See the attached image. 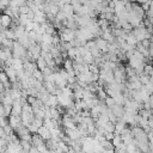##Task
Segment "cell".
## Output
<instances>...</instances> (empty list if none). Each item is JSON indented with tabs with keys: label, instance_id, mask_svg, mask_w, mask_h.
<instances>
[{
	"label": "cell",
	"instance_id": "obj_1",
	"mask_svg": "<svg viewBox=\"0 0 153 153\" xmlns=\"http://www.w3.org/2000/svg\"><path fill=\"white\" fill-rule=\"evenodd\" d=\"M12 51H13V57H19V59H23V60L26 59V55H27L26 48L23 47L18 41H14V45H13Z\"/></svg>",
	"mask_w": 153,
	"mask_h": 153
},
{
	"label": "cell",
	"instance_id": "obj_2",
	"mask_svg": "<svg viewBox=\"0 0 153 153\" xmlns=\"http://www.w3.org/2000/svg\"><path fill=\"white\" fill-rule=\"evenodd\" d=\"M96 45H97V48H98L103 54L109 53V49H108L109 42H106L103 37H97V38H96Z\"/></svg>",
	"mask_w": 153,
	"mask_h": 153
},
{
	"label": "cell",
	"instance_id": "obj_3",
	"mask_svg": "<svg viewBox=\"0 0 153 153\" xmlns=\"http://www.w3.org/2000/svg\"><path fill=\"white\" fill-rule=\"evenodd\" d=\"M8 123H10V126L14 129V130H17V129H19L20 127H23V121H22V117L20 116H10L8 117Z\"/></svg>",
	"mask_w": 153,
	"mask_h": 153
},
{
	"label": "cell",
	"instance_id": "obj_4",
	"mask_svg": "<svg viewBox=\"0 0 153 153\" xmlns=\"http://www.w3.org/2000/svg\"><path fill=\"white\" fill-rule=\"evenodd\" d=\"M62 124H63L65 129H74V128H76V126H75V122H74L73 117L68 116L67 114H65V115H63V117H62Z\"/></svg>",
	"mask_w": 153,
	"mask_h": 153
},
{
	"label": "cell",
	"instance_id": "obj_5",
	"mask_svg": "<svg viewBox=\"0 0 153 153\" xmlns=\"http://www.w3.org/2000/svg\"><path fill=\"white\" fill-rule=\"evenodd\" d=\"M2 71H5V73L7 74V76H8V79H10L11 82H14V81L18 80V79H17V71H16L13 67H7V66H5V67L2 68Z\"/></svg>",
	"mask_w": 153,
	"mask_h": 153
},
{
	"label": "cell",
	"instance_id": "obj_6",
	"mask_svg": "<svg viewBox=\"0 0 153 153\" xmlns=\"http://www.w3.org/2000/svg\"><path fill=\"white\" fill-rule=\"evenodd\" d=\"M37 134H39V135L43 137V140H45V141H48V140H50V139L53 137L51 130H50V129H48L45 126H42L41 128H38Z\"/></svg>",
	"mask_w": 153,
	"mask_h": 153
},
{
	"label": "cell",
	"instance_id": "obj_7",
	"mask_svg": "<svg viewBox=\"0 0 153 153\" xmlns=\"http://www.w3.org/2000/svg\"><path fill=\"white\" fill-rule=\"evenodd\" d=\"M65 133L67 134V136H69V137H71L72 140H74V141L80 140V139L82 137L78 128H74V129H65Z\"/></svg>",
	"mask_w": 153,
	"mask_h": 153
},
{
	"label": "cell",
	"instance_id": "obj_8",
	"mask_svg": "<svg viewBox=\"0 0 153 153\" xmlns=\"http://www.w3.org/2000/svg\"><path fill=\"white\" fill-rule=\"evenodd\" d=\"M31 143H32L33 147L38 148V147L45 145V140H43V137L39 134L36 133V134H32V141H31Z\"/></svg>",
	"mask_w": 153,
	"mask_h": 153
},
{
	"label": "cell",
	"instance_id": "obj_9",
	"mask_svg": "<svg viewBox=\"0 0 153 153\" xmlns=\"http://www.w3.org/2000/svg\"><path fill=\"white\" fill-rule=\"evenodd\" d=\"M128 61H129V66H130L131 68H134V69H135V68H137L140 65L145 63V61H143V60L139 59V57H137V56H135V55H133Z\"/></svg>",
	"mask_w": 153,
	"mask_h": 153
},
{
	"label": "cell",
	"instance_id": "obj_10",
	"mask_svg": "<svg viewBox=\"0 0 153 153\" xmlns=\"http://www.w3.org/2000/svg\"><path fill=\"white\" fill-rule=\"evenodd\" d=\"M61 11H62V12L66 14V17H67V18H71V17H73V16L75 14L74 8H73V6H72L71 4H66Z\"/></svg>",
	"mask_w": 153,
	"mask_h": 153
},
{
	"label": "cell",
	"instance_id": "obj_11",
	"mask_svg": "<svg viewBox=\"0 0 153 153\" xmlns=\"http://www.w3.org/2000/svg\"><path fill=\"white\" fill-rule=\"evenodd\" d=\"M0 20H1V26H2V27L8 29V27H11V25H12V20H13V18H11L10 16L2 14Z\"/></svg>",
	"mask_w": 153,
	"mask_h": 153
},
{
	"label": "cell",
	"instance_id": "obj_12",
	"mask_svg": "<svg viewBox=\"0 0 153 153\" xmlns=\"http://www.w3.org/2000/svg\"><path fill=\"white\" fill-rule=\"evenodd\" d=\"M69 148H71V147H69L65 141L61 140V141L59 142V148H57L55 152H56V153H68Z\"/></svg>",
	"mask_w": 153,
	"mask_h": 153
},
{
	"label": "cell",
	"instance_id": "obj_13",
	"mask_svg": "<svg viewBox=\"0 0 153 153\" xmlns=\"http://www.w3.org/2000/svg\"><path fill=\"white\" fill-rule=\"evenodd\" d=\"M126 42H127L129 45H131V47H136V44L139 43L137 39H136V37H135V35H134L133 32H129V33H128Z\"/></svg>",
	"mask_w": 153,
	"mask_h": 153
},
{
	"label": "cell",
	"instance_id": "obj_14",
	"mask_svg": "<svg viewBox=\"0 0 153 153\" xmlns=\"http://www.w3.org/2000/svg\"><path fill=\"white\" fill-rule=\"evenodd\" d=\"M45 105H49L50 108H56L59 105V99H57V96L55 94H50V98L48 100V103Z\"/></svg>",
	"mask_w": 153,
	"mask_h": 153
},
{
	"label": "cell",
	"instance_id": "obj_15",
	"mask_svg": "<svg viewBox=\"0 0 153 153\" xmlns=\"http://www.w3.org/2000/svg\"><path fill=\"white\" fill-rule=\"evenodd\" d=\"M73 63H74V61H73L72 59H66V60H65V62H63V67H65V69H66L68 73L74 71V68H73Z\"/></svg>",
	"mask_w": 153,
	"mask_h": 153
},
{
	"label": "cell",
	"instance_id": "obj_16",
	"mask_svg": "<svg viewBox=\"0 0 153 153\" xmlns=\"http://www.w3.org/2000/svg\"><path fill=\"white\" fill-rule=\"evenodd\" d=\"M126 122H122V121H118L116 124H115V134H121L123 129H126Z\"/></svg>",
	"mask_w": 153,
	"mask_h": 153
},
{
	"label": "cell",
	"instance_id": "obj_17",
	"mask_svg": "<svg viewBox=\"0 0 153 153\" xmlns=\"http://www.w3.org/2000/svg\"><path fill=\"white\" fill-rule=\"evenodd\" d=\"M18 19H19V24H20V25H23V26H26L29 23H31V22H32V20H30V19H29L27 14H20Z\"/></svg>",
	"mask_w": 153,
	"mask_h": 153
},
{
	"label": "cell",
	"instance_id": "obj_18",
	"mask_svg": "<svg viewBox=\"0 0 153 153\" xmlns=\"http://www.w3.org/2000/svg\"><path fill=\"white\" fill-rule=\"evenodd\" d=\"M32 76L35 78V79H37L38 81H42V82H44V75H43V72L41 71V69H36L33 73H32Z\"/></svg>",
	"mask_w": 153,
	"mask_h": 153
},
{
	"label": "cell",
	"instance_id": "obj_19",
	"mask_svg": "<svg viewBox=\"0 0 153 153\" xmlns=\"http://www.w3.org/2000/svg\"><path fill=\"white\" fill-rule=\"evenodd\" d=\"M112 143H114L115 148L116 147H121L123 145V140H122V137H121L120 134H115V137L112 139Z\"/></svg>",
	"mask_w": 153,
	"mask_h": 153
},
{
	"label": "cell",
	"instance_id": "obj_20",
	"mask_svg": "<svg viewBox=\"0 0 153 153\" xmlns=\"http://www.w3.org/2000/svg\"><path fill=\"white\" fill-rule=\"evenodd\" d=\"M49 5H50V13H51V14H54V16L56 17V16H57V13L61 11V10H60V7H59V5H57L56 2H50Z\"/></svg>",
	"mask_w": 153,
	"mask_h": 153
},
{
	"label": "cell",
	"instance_id": "obj_21",
	"mask_svg": "<svg viewBox=\"0 0 153 153\" xmlns=\"http://www.w3.org/2000/svg\"><path fill=\"white\" fill-rule=\"evenodd\" d=\"M36 63H37V67H38V69H41V71H43V69L47 67V62H45V60H44L42 56H39V57L37 59Z\"/></svg>",
	"mask_w": 153,
	"mask_h": 153
},
{
	"label": "cell",
	"instance_id": "obj_22",
	"mask_svg": "<svg viewBox=\"0 0 153 153\" xmlns=\"http://www.w3.org/2000/svg\"><path fill=\"white\" fill-rule=\"evenodd\" d=\"M139 115H140L141 117L146 118V120H149L151 116H152L151 110H146V109H141V110H139Z\"/></svg>",
	"mask_w": 153,
	"mask_h": 153
},
{
	"label": "cell",
	"instance_id": "obj_23",
	"mask_svg": "<svg viewBox=\"0 0 153 153\" xmlns=\"http://www.w3.org/2000/svg\"><path fill=\"white\" fill-rule=\"evenodd\" d=\"M84 60H85V63H86V65H93V63H94V57L92 56L91 53L86 54V55L84 56Z\"/></svg>",
	"mask_w": 153,
	"mask_h": 153
},
{
	"label": "cell",
	"instance_id": "obj_24",
	"mask_svg": "<svg viewBox=\"0 0 153 153\" xmlns=\"http://www.w3.org/2000/svg\"><path fill=\"white\" fill-rule=\"evenodd\" d=\"M105 129V133H115V123L112 122H108L104 127Z\"/></svg>",
	"mask_w": 153,
	"mask_h": 153
},
{
	"label": "cell",
	"instance_id": "obj_25",
	"mask_svg": "<svg viewBox=\"0 0 153 153\" xmlns=\"http://www.w3.org/2000/svg\"><path fill=\"white\" fill-rule=\"evenodd\" d=\"M146 75H149L152 76L153 75V65L152 63H146L145 66V72H143Z\"/></svg>",
	"mask_w": 153,
	"mask_h": 153
},
{
	"label": "cell",
	"instance_id": "obj_26",
	"mask_svg": "<svg viewBox=\"0 0 153 153\" xmlns=\"http://www.w3.org/2000/svg\"><path fill=\"white\" fill-rule=\"evenodd\" d=\"M42 42L43 43H48V44H53V36L48 35V33L42 35Z\"/></svg>",
	"mask_w": 153,
	"mask_h": 153
},
{
	"label": "cell",
	"instance_id": "obj_27",
	"mask_svg": "<svg viewBox=\"0 0 153 153\" xmlns=\"http://www.w3.org/2000/svg\"><path fill=\"white\" fill-rule=\"evenodd\" d=\"M139 79H140V81H141V84L143 86L147 85V84H149V75H146L145 73L141 74V75H139Z\"/></svg>",
	"mask_w": 153,
	"mask_h": 153
},
{
	"label": "cell",
	"instance_id": "obj_28",
	"mask_svg": "<svg viewBox=\"0 0 153 153\" xmlns=\"http://www.w3.org/2000/svg\"><path fill=\"white\" fill-rule=\"evenodd\" d=\"M20 145H22L23 149H25V151H30V149H31V147H32V143H31L30 141H24V140H20Z\"/></svg>",
	"mask_w": 153,
	"mask_h": 153
},
{
	"label": "cell",
	"instance_id": "obj_29",
	"mask_svg": "<svg viewBox=\"0 0 153 153\" xmlns=\"http://www.w3.org/2000/svg\"><path fill=\"white\" fill-rule=\"evenodd\" d=\"M115 153H129V152L127 151V145L123 142V145H122L121 147H116V148H115Z\"/></svg>",
	"mask_w": 153,
	"mask_h": 153
},
{
	"label": "cell",
	"instance_id": "obj_30",
	"mask_svg": "<svg viewBox=\"0 0 153 153\" xmlns=\"http://www.w3.org/2000/svg\"><path fill=\"white\" fill-rule=\"evenodd\" d=\"M105 104H106V106H108L109 109H111V108L116 104V102H115V99H114L112 97H108V98L105 99Z\"/></svg>",
	"mask_w": 153,
	"mask_h": 153
},
{
	"label": "cell",
	"instance_id": "obj_31",
	"mask_svg": "<svg viewBox=\"0 0 153 153\" xmlns=\"http://www.w3.org/2000/svg\"><path fill=\"white\" fill-rule=\"evenodd\" d=\"M19 11H20V14H27L31 11V8L27 5H24V6H20L19 7Z\"/></svg>",
	"mask_w": 153,
	"mask_h": 153
},
{
	"label": "cell",
	"instance_id": "obj_32",
	"mask_svg": "<svg viewBox=\"0 0 153 153\" xmlns=\"http://www.w3.org/2000/svg\"><path fill=\"white\" fill-rule=\"evenodd\" d=\"M0 80H1V82H2V84H5V82H7V81H10V79H8V76H7V74L5 73V71H2V72L0 73Z\"/></svg>",
	"mask_w": 153,
	"mask_h": 153
},
{
	"label": "cell",
	"instance_id": "obj_33",
	"mask_svg": "<svg viewBox=\"0 0 153 153\" xmlns=\"http://www.w3.org/2000/svg\"><path fill=\"white\" fill-rule=\"evenodd\" d=\"M29 130H30V133H32V134H36L37 131H38V127L37 126H35L33 123H31V124H29L27 127H26Z\"/></svg>",
	"mask_w": 153,
	"mask_h": 153
},
{
	"label": "cell",
	"instance_id": "obj_34",
	"mask_svg": "<svg viewBox=\"0 0 153 153\" xmlns=\"http://www.w3.org/2000/svg\"><path fill=\"white\" fill-rule=\"evenodd\" d=\"M10 1L11 0H0V7H1L2 11L10 6Z\"/></svg>",
	"mask_w": 153,
	"mask_h": 153
},
{
	"label": "cell",
	"instance_id": "obj_35",
	"mask_svg": "<svg viewBox=\"0 0 153 153\" xmlns=\"http://www.w3.org/2000/svg\"><path fill=\"white\" fill-rule=\"evenodd\" d=\"M35 30V22H31V23H29L26 26H25V31L26 32H31V31H33Z\"/></svg>",
	"mask_w": 153,
	"mask_h": 153
},
{
	"label": "cell",
	"instance_id": "obj_36",
	"mask_svg": "<svg viewBox=\"0 0 153 153\" xmlns=\"http://www.w3.org/2000/svg\"><path fill=\"white\" fill-rule=\"evenodd\" d=\"M74 62H75V63H79V65H85V60H84V56H81V55H78V56L74 59Z\"/></svg>",
	"mask_w": 153,
	"mask_h": 153
},
{
	"label": "cell",
	"instance_id": "obj_37",
	"mask_svg": "<svg viewBox=\"0 0 153 153\" xmlns=\"http://www.w3.org/2000/svg\"><path fill=\"white\" fill-rule=\"evenodd\" d=\"M4 14H6V16H10L11 18H13V10H12V7H7V8H5L4 10Z\"/></svg>",
	"mask_w": 153,
	"mask_h": 153
},
{
	"label": "cell",
	"instance_id": "obj_38",
	"mask_svg": "<svg viewBox=\"0 0 153 153\" xmlns=\"http://www.w3.org/2000/svg\"><path fill=\"white\" fill-rule=\"evenodd\" d=\"M4 130H5V133L7 134V136H8V135H12V134H13V128H12V127H11L10 124H7V126H6L5 128H4Z\"/></svg>",
	"mask_w": 153,
	"mask_h": 153
},
{
	"label": "cell",
	"instance_id": "obj_39",
	"mask_svg": "<svg viewBox=\"0 0 153 153\" xmlns=\"http://www.w3.org/2000/svg\"><path fill=\"white\" fill-rule=\"evenodd\" d=\"M141 44H142L146 49H149V48H151V39H143V41L141 42Z\"/></svg>",
	"mask_w": 153,
	"mask_h": 153
},
{
	"label": "cell",
	"instance_id": "obj_40",
	"mask_svg": "<svg viewBox=\"0 0 153 153\" xmlns=\"http://www.w3.org/2000/svg\"><path fill=\"white\" fill-rule=\"evenodd\" d=\"M36 99H37L36 97H32V96H29V97H27V103H29L30 105H32V104L35 103V100H36Z\"/></svg>",
	"mask_w": 153,
	"mask_h": 153
},
{
	"label": "cell",
	"instance_id": "obj_41",
	"mask_svg": "<svg viewBox=\"0 0 153 153\" xmlns=\"http://www.w3.org/2000/svg\"><path fill=\"white\" fill-rule=\"evenodd\" d=\"M149 2H151V1H147L146 4L141 5V6H142V8H143V10L146 11V12H147V11H149Z\"/></svg>",
	"mask_w": 153,
	"mask_h": 153
},
{
	"label": "cell",
	"instance_id": "obj_42",
	"mask_svg": "<svg viewBox=\"0 0 153 153\" xmlns=\"http://www.w3.org/2000/svg\"><path fill=\"white\" fill-rule=\"evenodd\" d=\"M29 153H42V152H39L36 147H33V146H32V147H31V149L29 151Z\"/></svg>",
	"mask_w": 153,
	"mask_h": 153
},
{
	"label": "cell",
	"instance_id": "obj_43",
	"mask_svg": "<svg viewBox=\"0 0 153 153\" xmlns=\"http://www.w3.org/2000/svg\"><path fill=\"white\" fill-rule=\"evenodd\" d=\"M102 153H115V149H103Z\"/></svg>",
	"mask_w": 153,
	"mask_h": 153
},
{
	"label": "cell",
	"instance_id": "obj_44",
	"mask_svg": "<svg viewBox=\"0 0 153 153\" xmlns=\"http://www.w3.org/2000/svg\"><path fill=\"white\" fill-rule=\"evenodd\" d=\"M148 126L151 127V128H153V117L151 116V118L148 120Z\"/></svg>",
	"mask_w": 153,
	"mask_h": 153
},
{
	"label": "cell",
	"instance_id": "obj_45",
	"mask_svg": "<svg viewBox=\"0 0 153 153\" xmlns=\"http://www.w3.org/2000/svg\"><path fill=\"white\" fill-rule=\"evenodd\" d=\"M148 0H136V2L137 4H140V5H143V4H146Z\"/></svg>",
	"mask_w": 153,
	"mask_h": 153
},
{
	"label": "cell",
	"instance_id": "obj_46",
	"mask_svg": "<svg viewBox=\"0 0 153 153\" xmlns=\"http://www.w3.org/2000/svg\"><path fill=\"white\" fill-rule=\"evenodd\" d=\"M149 59L153 60V48H149Z\"/></svg>",
	"mask_w": 153,
	"mask_h": 153
},
{
	"label": "cell",
	"instance_id": "obj_47",
	"mask_svg": "<svg viewBox=\"0 0 153 153\" xmlns=\"http://www.w3.org/2000/svg\"><path fill=\"white\" fill-rule=\"evenodd\" d=\"M80 2H81V5H87L90 2V0H80Z\"/></svg>",
	"mask_w": 153,
	"mask_h": 153
},
{
	"label": "cell",
	"instance_id": "obj_48",
	"mask_svg": "<svg viewBox=\"0 0 153 153\" xmlns=\"http://www.w3.org/2000/svg\"><path fill=\"white\" fill-rule=\"evenodd\" d=\"M149 151H151V153H153V141L149 142Z\"/></svg>",
	"mask_w": 153,
	"mask_h": 153
},
{
	"label": "cell",
	"instance_id": "obj_49",
	"mask_svg": "<svg viewBox=\"0 0 153 153\" xmlns=\"http://www.w3.org/2000/svg\"><path fill=\"white\" fill-rule=\"evenodd\" d=\"M65 1V4H71L72 2V0H63Z\"/></svg>",
	"mask_w": 153,
	"mask_h": 153
},
{
	"label": "cell",
	"instance_id": "obj_50",
	"mask_svg": "<svg viewBox=\"0 0 153 153\" xmlns=\"http://www.w3.org/2000/svg\"><path fill=\"white\" fill-rule=\"evenodd\" d=\"M129 1H130V2H135L136 0H129Z\"/></svg>",
	"mask_w": 153,
	"mask_h": 153
},
{
	"label": "cell",
	"instance_id": "obj_51",
	"mask_svg": "<svg viewBox=\"0 0 153 153\" xmlns=\"http://www.w3.org/2000/svg\"><path fill=\"white\" fill-rule=\"evenodd\" d=\"M151 114H152V117H153V109L151 110Z\"/></svg>",
	"mask_w": 153,
	"mask_h": 153
},
{
	"label": "cell",
	"instance_id": "obj_52",
	"mask_svg": "<svg viewBox=\"0 0 153 153\" xmlns=\"http://www.w3.org/2000/svg\"><path fill=\"white\" fill-rule=\"evenodd\" d=\"M88 153H94V152H88Z\"/></svg>",
	"mask_w": 153,
	"mask_h": 153
},
{
	"label": "cell",
	"instance_id": "obj_53",
	"mask_svg": "<svg viewBox=\"0 0 153 153\" xmlns=\"http://www.w3.org/2000/svg\"><path fill=\"white\" fill-rule=\"evenodd\" d=\"M148 1H152V0H148Z\"/></svg>",
	"mask_w": 153,
	"mask_h": 153
},
{
	"label": "cell",
	"instance_id": "obj_54",
	"mask_svg": "<svg viewBox=\"0 0 153 153\" xmlns=\"http://www.w3.org/2000/svg\"><path fill=\"white\" fill-rule=\"evenodd\" d=\"M152 131H153V128H152Z\"/></svg>",
	"mask_w": 153,
	"mask_h": 153
}]
</instances>
